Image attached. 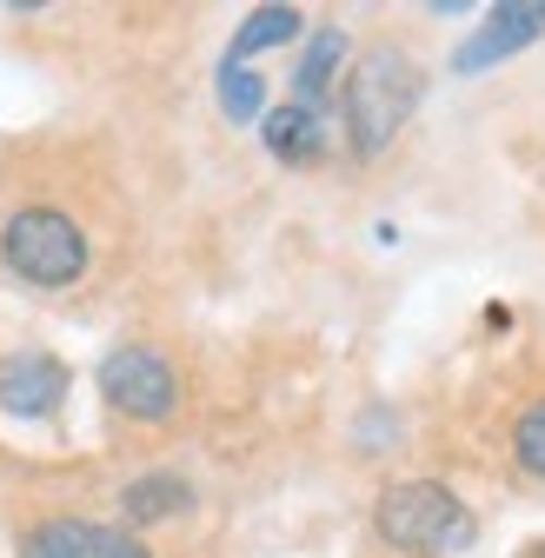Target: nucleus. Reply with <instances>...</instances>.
<instances>
[{
    "label": "nucleus",
    "mask_w": 545,
    "mask_h": 558,
    "mask_svg": "<svg viewBox=\"0 0 545 558\" xmlns=\"http://www.w3.org/2000/svg\"><path fill=\"white\" fill-rule=\"evenodd\" d=\"M287 40H300V8H253L246 14V27L233 34V66H246L253 53H266V47H287Z\"/></svg>",
    "instance_id": "nucleus-11"
},
{
    "label": "nucleus",
    "mask_w": 545,
    "mask_h": 558,
    "mask_svg": "<svg viewBox=\"0 0 545 558\" xmlns=\"http://www.w3.org/2000/svg\"><path fill=\"white\" fill-rule=\"evenodd\" d=\"M512 452H519V465H525V472H538V478H545V399H538V405H525L519 433H512Z\"/></svg>",
    "instance_id": "nucleus-13"
},
{
    "label": "nucleus",
    "mask_w": 545,
    "mask_h": 558,
    "mask_svg": "<svg viewBox=\"0 0 545 558\" xmlns=\"http://www.w3.org/2000/svg\"><path fill=\"white\" fill-rule=\"evenodd\" d=\"M66 399V366L53 353H8L0 360V405L21 412V418H40Z\"/></svg>",
    "instance_id": "nucleus-7"
},
{
    "label": "nucleus",
    "mask_w": 545,
    "mask_h": 558,
    "mask_svg": "<svg viewBox=\"0 0 545 558\" xmlns=\"http://www.w3.org/2000/svg\"><path fill=\"white\" fill-rule=\"evenodd\" d=\"M193 506V485L180 478V472H141L120 493V512L133 519V525H160V519H180Z\"/></svg>",
    "instance_id": "nucleus-9"
},
{
    "label": "nucleus",
    "mask_w": 545,
    "mask_h": 558,
    "mask_svg": "<svg viewBox=\"0 0 545 558\" xmlns=\"http://www.w3.org/2000/svg\"><path fill=\"white\" fill-rule=\"evenodd\" d=\"M21 558H154L133 532L94 519H40L21 532Z\"/></svg>",
    "instance_id": "nucleus-5"
},
{
    "label": "nucleus",
    "mask_w": 545,
    "mask_h": 558,
    "mask_svg": "<svg viewBox=\"0 0 545 558\" xmlns=\"http://www.w3.org/2000/svg\"><path fill=\"white\" fill-rule=\"evenodd\" d=\"M0 259L27 287H74L87 272V233L60 206H21L8 233H0Z\"/></svg>",
    "instance_id": "nucleus-2"
},
{
    "label": "nucleus",
    "mask_w": 545,
    "mask_h": 558,
    "mask_svg": "<svg viewBox=\"0 0 545 558\" xmlns=\"http://www.w3.org/2000/svg\"><path fill=\"white\" fill-rule=\"evenodd\" d=\"M339 60H347V34L339 27H319L300 53V74H293V100L300 107H319L332 94V74H339Z\"/></svg>",
    "instance_id": "nucleus-10"
},
{
    "label": "nucleus",
    "mask_w": 545,
    "mask_h": 558,
    "mask_svg": "<svg viewBox=\"0 0 545 558\" xmlns=\"http://www.w3.org/2000/svg\"><path fill=\"white\" fill-rule=\"evenodd\" d=\"M538 34H545V0H519V8H493L480 34H465V47L452 53V66H459V74H480V66H499L506 53L532 47Z\"/></svg>",
    "instance_id": "nucleus-6"
},
{
    "label": "nucleus",
    "mask_w": 545,
    "mask_h": 558,
    "mask_svg": "<svg viewBox=\"0 0 545 558\" xmlns=\"http://www.w3.org/2000/svg\"><path fill=\"white\" fill-rule=\"evenodd\" d=\"M100 392H107L113 412L147 418V426H160V418L180 412V379H173V366L154 353V345H113V353L100 360Z\"/></svg>",
    "instance_id": "nucleus-4"
},
{
    "label": "nucleus",
    "mask_w": 545,
    "mask_h": 558,
    "mask_svg": "<svg viewBox=\"0 0 545 558\" xmlns=\"http://www.w3.org/2000/svg\"><path fill=\"white\" fill-rule=\"evenodd\" d=\"M420 94H426V74H420L413 53H399V47L360 53L353 74H347V140H353V154L379 160L399 140V126L413 120Z\"/></svg>",
    "instance_id": "nucleus-1"
},
{
    "label": "nucleus",
    "mask_w": 545,
    "mask_h": 558,
    "mask_svg": "<svg viewBox=\"0 0 545 558\" xmlns=\"http://www.w3.org/2000/svg\"><path fill=\"white\" fill-rule=\"evenodd\" d=\"M259 100H266V81L227 60V66H220V107H227V120H253V113H259Z\"/></svg>",
    "instance_id": "nucleus-12"
},
{
    "label": "nucleus",
    "mask_w": 545,
    "mask_h": 558,
    "mask_svg": "<svg viewBox=\"0 0 545 558\" xmlns=\"http://www.w3.org/2000/svg\"><path fill=\"white\" fill-rule=\"evenodd\" d=\"M266 154L287 160V167L326 160V113H319V107H300V100L272 107V113H266Z\"/></svg>",
    "instance_id": "nucleus-8"
},
{
    "label": "nucleus",
    "mask_w": 545,
    "mask_h": 558,
    "mask_svg": "<svg viewBox=\"0 0 545 558\" xmlns=\"http://www.w3.org/2000/svg\"><path fill=\"white\" fill-rule=\"evenodd\" d=\"M373 525H379V538L392 551L433 558V551H452L465 538V506L446 493L439 478H405V485H386V493H379Z\"/></svg>",
    "instance_id": "nucleus-3"
}]
</instances>
